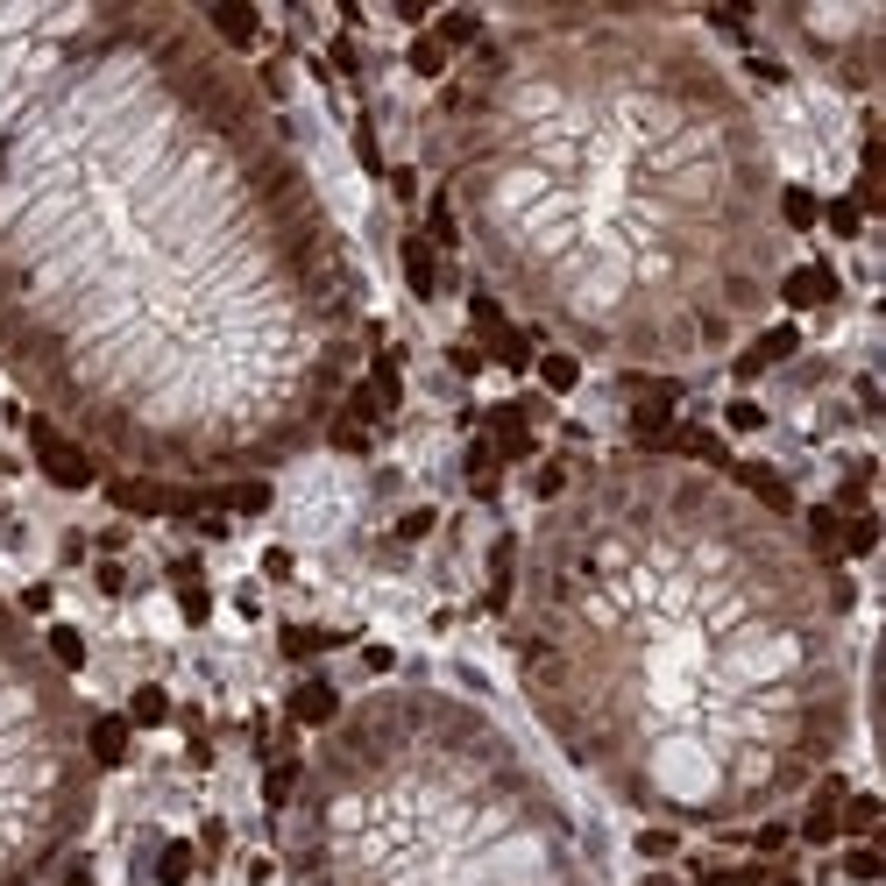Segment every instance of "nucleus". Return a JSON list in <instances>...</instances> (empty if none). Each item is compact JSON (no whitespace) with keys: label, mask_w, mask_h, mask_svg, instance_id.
Here are the masks:
<instances>
[{"label":"nucleus","mask_w":886,"mask_h":886,"mask_svg":"<svg viewBox=\"0 0 886 886\" xmlns=\"http://www.w3.org/2000/svg\"><path fill=\"white\" fill-rule=\"evenodd\" d=\"M298 773H306V759H277V766L263 773V802L277 808V816L291 808V794H298Z\"/></svg>","instance_id":"obj_23"},{"label":"nucleus","mask_w":886,"mask_h":886,"mask_svg":"<svg viewBox=\"0 0 886 886\" xmlns=\"http://www.w3.org/2000/svg\"><path fill=\"white\" fill-rule=\"evenodd\" d=\"M369 355L363 269L269 85L171 0H50L0 71V369L93 461L242 483Z\"/></svg>","instance_id":"obj_1"},{"label":"nucleus","mask_w":886,"mask_h":886,"mask_svg":"<svg viewBox=\"0 0 886 886\" xmlns=\"http://www.w3.org/2000/svg\"><path fill=\"white\" fill-rule=\"evenodd\" d=\"M43 653H50L65 674H79V667H85V638H79V624H50V632H43Z\"/></svg>","instance_id":"obj_22"},{"label":"nucleus","mask_w":886,"mask_h":886,"mask_svg":"<svg viewBox=\"0 0 886 886\" xmlns=\"http://www.w3.org/2000/svg\"><path fill=\"white\" fill-rule=\"evenodd\" d=\"M844 873H851V879H879V851H873V844H859V851L844 859Z\"/></svg>","instance_id":"obj_34"},{"label":"nucleus","mask_w":886,"mask_h":886,"mask_svg":"<svg viewBox=\"0 0 886 886\" xmlns=\"http://www.w3.org/2000/svg\"><path fill=\"white\" fill-rule=\"evenodd\" d=\"M284 659H306V653H326L334 645V632H312V624H284Z\"/></svg>","instance_id":"obj_31"},{"label":"nucleus","mask_w":886,"mask_h":886,"mask_svg":"<svg viewBox=\"0 0 886 886\" xmlns=\"http://www.w3.org/2000/svg\"><path fill=\"white\" fill-rule=\"evenodd\" d=\"M532 363H539V383H546L553 398H567V390L582 383V363H575L567 348H546V355H532Z\"/></svg>","instance_id":"obj_21"},{"label":"nucleus","mask_w":886,"mask_h":886,"mask_svg":"<svg viewBox=\"0 0 886 886\" xmlns=\"http://www.w3.org/2000/svg\"><path fill=\"white\" fill-rule=\"evenodd\" d=\"M724 426H730V433H759V426H766V412H759L752 398H730V404H724Z\"/></svg>","instance_id":"obj_33"},{"label":"nucleus","mask_w":886,"mask_h":886,"mask_svg":"<svg viewBox=\"0 0 886 886\" xmlns=\"http://www.w3.org/2000/svg\"><path fill=\"white\" fill-rule=\"evenodd\" d=\"M263 575H269V582H284V575H291V553L269 546V553H263Z\"/></svg>","instance_id":"obj_35"},{"label":"nucleus","mask_w":886,"mask_h":886,"mask_svg":"<svg viewBox=\"0 0 886 886\" xmlns=\"http://www.w3.org/2000/svg\"><path fill=\"white\" fill-rule=\"evenodd\" d=\"M469 483H475V497H497V447L490 440L469 447Z\"/></svg>","instance_id":"obj_30"},{"label":"nucleus","mask_w":886,"mask_h":886,"mask_svg":"<svg viewBox=\"0 0 886 886\" xmlns=\"http://www.w3.org/2000/svg\"><path fill=\"white\" fill-rule=\"evenodd\" d=\"M320 440H326V447H341V454H369V426H363L355 412H334Z\"/></svg>","instance_id":"obj_25"},{"label":"nucleus","mask_w":886,"mask_h":886,"mask_svg":"<svg viewBox=\"0 0 886 886\" xmlns=\"http://www.w3.org/2000/svg\"><path fill=\"white\" fill-rule=\"evenodd\" d=\"M100 808L85 702L0 596V886H43Z\"/></svg>","instance_id":"obj_5"},{"label":"nucleus","mask_w":886,"mask_h":886,"mask_svg":"<svg viewBox=\"0 0 886 886\" xmlns=\"http://www.w3.org/2000/svg\"><path fill=\"white\" fill-rule=\"evenodd\" d=\"M873 546H879V518H873V510H851V518H844V539H837V553L865 561Z\"/></svg>","instance_id":"obj_26"},{"label":"nucleus","mask_w":886,"mask_h":886,"mask_svg":"<svg viewBox=\"0 0 886 886\" xmlns=\"http://www.w3.org/2000/svg\"><path fill=\"white\" fill-rule=\"evenodd\" d=\"M28 454H36V469L50 475L57 490H93V483H100V461L85 454L65 426H50L43 412H28Z\"/></svg>","instance_id":"obj_7"},{"label":"nucleus","mask_w":886,"mask_h":886,"mask_svg":"<svg viewBox=\"0 0 886 886\" xmlns=\"http://www.w3.org/2000/svg\"><path fill=\"white\" fill-rule=\"evenodd\" d=\"M794 348H802V326H766V334H759L752 348H745L738 363H730V369H738V377L752 383V377H766V369H773V363H787Z\"/></svg>","instance_id":"obj_13"},{"label":"nucleus","mask_w":886,"mask_h":886,"mask_svg":"<svg viewBox=\"0 0 886 886\" xmlns=\"http://www.w3.org/2000/svg\"><path fill=\"white\" fill-rule=\"evenodd\" d=\"M433 149L490 291L575 363L681 377L773 306L780 163L738 71L681 14L490 22L440 93Z\"/></svg>","instance_id":"obj_3"},{"label":"nucleus","mask_w":886,"mask_h":886,"mask_svg":"<svg viewBox=\"0 0 886 886\" xmlns=\"http://www.w3.org/2000/svg\"><path fill=\"white\" fill-rule=\"evenodd\" d=\"M702 886H745V873H730V865H710V873H702Z\"/></svg>","instance_id":"obj_37"},{"label":"nucleus","mask_w":886,"mask_h":886,"mask_svg":"<svg viewBox=\"0 0 886 886\" xmlns=\"http://www.w3.org/2000/svg\"><path fill=\"white\" fill-rule=\"evenodd\" d=\"M128 724H142V730L171 724V695H163L157 681H142V688H135V702H128Z\"/></svg>","instance_id":"obj_24"},{"label":"nucleus","mask_w":886,"mask_h":886,"mask_svg":"<svg viewBox=\"0 0 886 886\" xmlns=\"http://www.w3.org/2000/svg\"><path fill=\"white\" fill-rule=\"evenodd\" d=\"M177 610H185V624L214 618V596H206V582H199V567H192V561H177Z\"/></svg>","instance_id":"obj_20"},{"label":"nucleus","mask_w":886,"mask_h":886,"mask_svg":"<svg viewBox=\"0 0 886 886\" xmlns=\"http://www.w3.org/2000/svg\"><path fill=\"white\" fill-rule=\"evenodd\" d=\"M816 214H822V199L808 185H780L773 192V220H780V234H808L816 228Z\"/></svg>","instance_id":"obj_18"},{"label":"nucleus","mask_w":886,"mask_h":886,"mask_svg":"<svg viewBox=\"0 0 886 886\" xmlns=\"http://www.w3.org/2000/svg\"><path fill=\"white\" fill-rule=\"evenodd\" d=\"M483 36H490V22H483V14H475V8H447L440 22H433V43H440L447 57L475 50V43H483Z\"/></svg>","instance_id":"obj_17"},{"label":"nucleus","mask_w":886,"mask_h":886,"mask_svg":"<svg viewBox=\"0 0 886 886\" xmlns=\"http://www.w3.org/2000/svg\"><path fill=\"white\" fill-rule=\"evenodd\" d=\"M199 22H206V36H214L220 50H234V57H249V43L263 36V14H255L249 0H214Z\"/></svg>","instance_id":"obj_10"},{"label":"nucleus","mask_w":886,"mask_h":886,"mask_svg":"<svg viewBox=\"0 0 886 886\" xmlns=\"http://www.w3.org/2000/svg\"><path fill=\"white\" fill-rule=\"evenodd\" d=\"M284 710H291V724H306V730H326V724H334L341 710H348V702H341V695H334L326 681H298Z\"/></svg>","instance_id":"obj_14"},{"label":"nucleus","mask_w":886,"mask_h":886,"mask_svg":"<svg viewBox=\"0 0 886 886\" xmlns=\"http://www.w3.org/2000/svg\"><path fill=\"white\" fill-rule=\"evenodd\" d=\"M128 738H135V724H128V716H85V752H93V766H100V773L128 766Z\"/></svg>","instance_id":"obj_11"},{"label":"nucleus","mask_w":886,"mask_h":886,"mask_svg":"<svg viewBox=\"0 0 886 886\" xmlns=\"http://www.w3.org/2000/svg\"><path fill=\"white\" fill-rule=\"evenodd\" d=\"M369 404H377V412L390 418L398 412V398H404V377H398V355H369Z\"/></svg>","instance_id":"obj_19"},{"label":"nucleus","mask_w":886,"mask_h":886,"mask_svg":"<svg viewBox=\"0 0 886 886\" xmlns=\"http://www.w3.org/2000/svg\"><path fill=\"white\" fill-rule=\"evenodd\" d=\"M277 844L291 886H610L532 752L490 710L418 681L320 730Z\"/></svg>","instance_id":"obj_4"},{"label":"nucleus","mask_w":886,"mask_h":886,"mask_svg":"<svg viewBox=\"0 0 886 886\" xmlns=\"http://www.w3.org/2000/svg\"><path fill=\"white\" fill-rule=\"evenodd\" d=\"M404 284H412V298H433L440 291V249L426 242V234H404Z\"/></svg>","instance_id":"obj_16"},{"label":"nucleus","mask_w":886,"mask_h":886,"mask_svg":"<svg viewBox=\"0 0 886 886\" xmlns=\"http://www.w3.org/2000/svg\"><path fill=\"white\" fill-rule=\"evenodd\" d=\"M404 65H412L418 79H447V65H454V57H447V50H440L433 36H412V50H404Z\"/></svg>","instance_id":"obj_28"},{"label":"nucleus","mask_w":886,"mask_h":886,"mask_svg":"<svg viewBox=\"0 0 886 886\" xmlns=\"http://www.w3.org/2000/svg\"><path fill=\"white\" fill-rule=\"evenodd\" d=\"M674 851V830H645V859H667Z\"/></svg>","instance_id":"obj_36"},{"label":"nucleus","mask_w":886,"mask_h":886,"mask_svg":"<svg viewBox=\"0 0 886 886\" xmlns=\"http://www.w3.org/2000/svg\"><path fill=\"white\" fill-rule=\"evenodd\" d=\"M469 320H475V334L490 341V355H497L504 369H532V334L504 320V298L497 291H475L469 298Z\"/></svg>","instance_id":"obj_8"},{"label":"nucleus","mask_w":886,"mask_h":886,"mask_svg":"<svg viewBox=\"0 0 886 886\" xmlns=\"http://www.w3.org/2000/svg\"><path fill=\"white\" fill-rule=\"evenodd\" d=\"M844 610V567L730 475L618 454L525 532L504 632L567 766L667 830H745L859 730Z\"/></svg>","instance_id":"obj_2"},{"label":"nucleus","mask_w":886,"mask_h":886,"mask_svg":"<svg viewBox=\"0 0 886 886\" xmlns=\"http://www.w3.org/2000/svg\"><path fill=\"white\" fill-rule=\"evenodd\" d=\"M192 844H163V859H157V886H185L192 879Z\"/></svg>","instance_id":"obj_32"},{"label":"nucleus","mask_w":886,"mask_h":886,"mask_svg":"<svg viewBox=\"0 0 886 886\" xmlns=\"http://www.w3.org/2000/svg\"><path fill=\"white\" fill-rule=\"evenodd\" d=\"M837 802H844V780H837V766L816 780V802H808V816H802V837L808 844H830L837 837Z\"/></svg>","instance_id":"obj_15"},{"label":"nucleus","mask_w":886,"mask_h":886,"mask_svg":"<svg viewBox=\"0 0 886 886\" xmlns=\"http://www.w3.org/2000/svg\"><path fill=\"white\" fill-rule=\"evenodd\" d=\"M766 22H773V36L787 43L808 71L851 85V93H873V85H879L886 8H873V0H859V8H837V0H830V8H773Z\"/></svg>","instance_id":"obj_6"},{"label":"nucleus","mask_w":886,"mask_h":886,"mask_svg":"<svg viewBox=\"0 0 886 886\" xmlns=\"http://www.w3.org/2000/svg\"><path fill=\"white\" fill-rule=\"evenodd\" d=\"M490 433H497V461H532V404H497L490 412Z\"/></svg>","instance_id":"obj_12"},{"label":"nucleus","mask_w":886,"mask_h":886,"mask_svg":"<svg viewBox=\"0 0 886 886\" xmlns=\"http://www.w3.org/2000/svg\"><path fill=\"white\" fill-rule=\"evenodd\" d=\"M837 291H844V277H837L830 263H787V269H780V284H773V298H780V306H794V312L837 306Z\"/></svg>","instance_id":"obj_9"},{"label":"nucleus","mask_w":886,"mask_h":886,"mask_svg":"<svg viewBox=\"0 0 886 886\" xmlns=\"http://www.w3.org/2000/svg\"><path fill=\"white\" fill-rule=\"evenodd\" d=\"M879 822V794H844V802H837V830H873Z\"/></svg>","instance_id":"obj_27"},{"label":"nucleus","mask_w":886,"mask_h":886,"mask_svg":"<svg viewBox=\"0 0 886 886\" xmlns=\"http://www.w3.org/2000/svg\"><path fill=\"white\" fill-rule=\"evenodd\" d=\"M822 228H830L837 234V242H859V234H865V214H859V206H851V199H830V206H822Z\"/></svg>","instance_id":"obj_29"},{"label":"nucleus","mask_w":886,"mask_h":886,"mask_svg":"<svg viewBox=\"0 0 886 886\" xmlns=\"http://www.w3.org/2000/svg\"><path fill=\"white\" fill-rule=\"evenodd\" d=\"M65 886H93V879H85V873H71V879H65Z\"/></svg>","instance_id":"obj_38"}]
</instances>
